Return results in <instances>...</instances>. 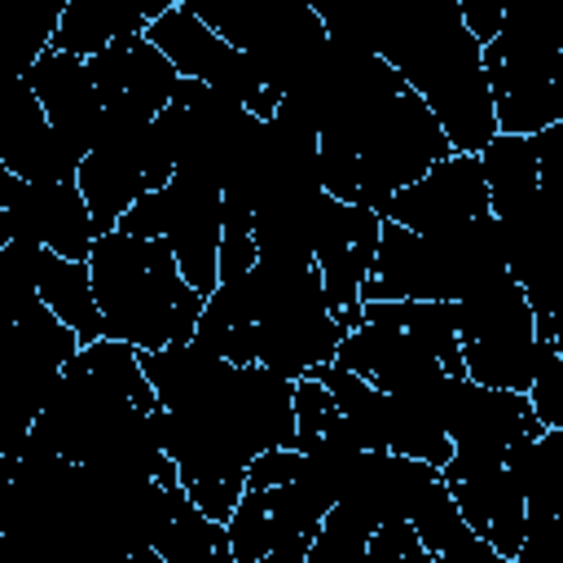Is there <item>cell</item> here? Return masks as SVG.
I'll return each mask as SVG.
<instances>
[{
  "label": "cell",
  "mask_w": 563,
  "mask_h": 563,
  "mask_svg": "<svg viewBox=\"0 0 563 563\" xmlns=\"http://www.w3.org/2000/svg\"><path fill=\"white\" fill-rule=\"evenodd\" d=\"M295 449L299 453H325V449H361L352 440V427L339 409V400L330 396V387H321L317 378H299L295 383Z\"/></svg>",
  "instance_id": "28"
},
{
  "label": "cell",
  "mask_w": 563,
  "mask_h": 563,
  "mask_svg": "<svg viewBox=\"0 0 563 563\" xmlns=\"http://www.w3.org/2000/svg\"><path fill=\"white\" fill-rule=\"evenodd\" d=\"M4 251H13L26 264V273L35 282V295L79 334V343L106 339V321H101V308H97L88 260H62V255H53L44 246H26V242H4Z\"/></svg>",
  "instance_id": "22"
},
{
  "label": "cell",
  "mask_w": 563,
  "mask_h": 563,
  "mask_svg": "<svg viewBox=\"0 0 563 563\" xmlns=\"http://www.w3.org/2000/svg\"><path fill=\"white\" fill-rule=\"evenodd\" d=\"M457 339L471 383L528 396L537 369V312L515 277L457 303Z\"/></svg>",
  "instance_id": "8"
},
{
  "label": "cell",
  "mask_w": 563,
  "mask_h": 563,
  "mask_svg": "<svg viewBox=\"0 0 563 563\" xmlns=\"http://www.w3.org/2000/svg\"><path fill=\"white\" fill-rule=\"evenodd\" d=\"M374 532L378 528L361 510L334 501V510L325 515V523H321V532H317V541L308 550V563H365Z\"/></svg>",
  "instance_id": "29"
},
{
  "label": "cell",
  "mask_w": 563,
  "mask_h": 563,
  "mask_svg": "<svg viewBox=\"0 0 563 563\" xmlns=\"http://www.w3.org/2000/svg\"><path fill=\"white\" fill-rule=\"evenodd\" d=\"M79 167L84 158L57 136L40 97L18 79L4 106V128H0V172L26 185H66V180H79Z\"/></svg>",
  "instance_id": "19"
},
{
  "label": "cell",
  "mask_w": 563,
  "mask_h": 563,
  "mask_svg": "<svg viewBox=\"0 0 563 563\" xmlns=\"http://www.w3.org/2000/svg\"><path fill=\"white\" fill-rule=\"evenodd\" d=\"M435 484H440V471L427 466V462H418V457L361 449L352 457L347 475H343L339 501L352 506V510H361L374 528H383V523H409Z\"/></svg>",
  "instance_id": "18"
},
{
  "label": "cell",
  "mask_w": 563,
  "mask_h": 563,
  "mask_svg": "<svg viewBox=\"0 0 563 563\" xmlns=\"http://www.w3.org/2000/svg\"><path fill=\"white\" fill-rule=\"evenodd\" d=\"M528 400H532L541 427H563V356L541 334H537V369H532Z\"/></svg>",
  "instance_id": "30"
},
{
  "label": "cell",
  "mask_w": 563,
  "mask_h": 563,
  "mask_svg": "<svg viewBox=\"0 0 563 563\" xmlns=\"http://www.w3.org/2000/svg\"><path fill=\"white\" fill-rule=\"evenodd\" d=\"M444 484L462 510V519L497 550L515 563L519 545H523V528H528V506L519 484L510 479L506 462H449Z\"/></svg>",
  "instance_id": "20"
},
{
  "label": "cell",
  "mask_w": 563,
  "mask_h": 563,
  "mask_svg": "<svg viewBox=\"0 0 563 563\" xmlns=\"http://www.w3.org/2000/svg\"><path fill=\"white\" fill-rule=\"evenodd\" d=\"M150 550H158L167 563H238L229 528L216 523L207 510H198L185 488L163 493Z\"/></svg>",
  "instance_id": "23"
},
{
  "label": "cell",
  "mask_w": 563,
  "mask_h": 563,
  "mask_svg": "<svg viewBox=\"0 0 563 563\" xmlns=\"http://www.w3.org/2000/svg\"><path fill=\"white\" fill-rule=\"evenodd\" d=\"M479 167H484V180H488V202H493V216H501L506 207L523 202L528 194H537V150H532V136H510V132H497L493 145L479 154Z\"/></svg>",
  "instance_id": "27"
},
{
  "label": "cell",
  "mask_w": 563,
  "mask_h": 563,
  "mask_svg": "<svg viewBox=\"0 0 563 563\" xmlns=\"http://www.w3.org/2000/svg\"><path fill=\"white\" fill-rule=\"evenodd\" d=\"M145 35H150L154 48H163V57L180 70V79H194V84H207V88L233 97L238 106H246V110H251L255 119H264V123L277 114L282 97L260 79V70H255L229 40H220V35L189 9V0H176Z\"/></svg>",
  "instance_id": "10"
},
{
  "label": "cell",
  "mask_w": 563,
  "mask_h": 563,
  "mask_svg": "<svg viewBox=\"0 0 563 563\" xmlns=\"http://www.w3.org/2000/svg\"><path fill=\"white\" fill-rule=\"evenodd\" d=\"M167 9H172V0H70V4H62L57 35L48 48L92 62V57L110 53L114 44L145 35Z\"/></svg>",
  "instance_id": "21"
},
{
  "label": "cell",
  "mask_w": 563,
  "mask_h": 563,
  "mask_svg": "<svg viewBox=\"0 0 563 563\" xmlns=\"http://www.w3.org/2000/svg\"><path fill=\"white\" fill-rule=\"evenodd\" d=\"M501 277H510V268H506L501 224L493 211L444 233H413L383 220L378 260L361 299L365 303H400V299L462 303L497 286Z\"/></svg>",
  "instance_id": "4"
},
{
  "label": "cell",
  "mask_w": 563,
  "mask_h": 563,
  "mask_svg": "<svg viewBox=\"0 0 563 563\" xmlns=\"http://www.w3.org/2000/svg\"><path fill=\"white\" fill-rule=\"evenodd\" d=\"M321 387H330V396L339 400L347 427H352V440L361 449H374V453H391V422H396V409H391V396L378 391L374 383H365L361 374L343 369V365H321L317 374Z\"/></svg>",
  "instance_id": "26"
},
{
  "label": "cell",
  "mask_w": 563,
  "mask_h": 563,
  "mask_svg": "<svg viewBox=\"0 0 563 563\" xmlns=\"http://www.w3.org/2000/svg\"><path fill=\"white\" fill-rule=\"evenodd\" d=\"M132 238H163L185 273V282L211 299L220 286V242H224V194L202 180L172 176L167 189L145 194L123 220Z\"/></svg>",
  "instance_id": "9"
},
{
  "label": "cell",
  "mask_w": 563,
  "mask_h": 563,
  "mask_svg": "<svg viewBox=\"0 0 563 563\" xmlns=\"http://www.w3.org/2000/svg\"><path fill=\"white\" fill-rule=\"evenodd\" d=\"M444 431L453 440V462H506L515 444L537 440L545 427L523 391H501L462 378Z\"/></svg>",
  "instance_id": "14"
},
{
  "label": "cell",
  "mask_w": 563,
  "mask_h": 563,
  "mask_svg": "<svg viewBox=\"0 0 563 563\" xmlns=\"http://www.w3.org/2000/svg\"><path fill=\"white\" fill-rule=\"evenodd\" d=\"M506 242V268L528 295L537 321L563 308V202L541 189L497 216Z\"/></svg>",
  "instance_id": "13"
},
{
  "label": "cell",
  "mask_w": 563,
  "mask_h": 563,
  "mask_svg": "<svg viewBox=\"0 0 563 563\" xmlns=\"http://www.w3.org/2000/svg\"><path fill=\"white\" fill-rule=\"evenodd\" d=\"M449 154L453 145L435 114L413 88H405L321 128V185L339 202L383 211Z\"/></svg>",
  "instance_id": "2"
},
{
  "label": "cell",
  "mask_w": 563,
  "mask_h": 563,
  "mask_svg": "<svg viewBox=\"0 0 563 563\" xmlns=\"http://www.w3.org/2000/svg\"><path fill=\"white\" fill-rule=\"evenodd\" d=\"M189 9L229 40L277 97L299 84L330 40L317 4L308 0H189Z\"/></svg>",
  "instance_id": "6"
},
{
  "label": "cell",
  "mask_w": 563,
  "mask_h": 563,
  "mask_svg": "<svg viewBox=\"0 0 563 563\" xmlns=\"http://www.w3.org/2000/svg\"><path fill=\"white\" fill-rule=\"evenodd\" d=\"M378 238H383V216L369 207L339 202L321 194V224H317V268L325 282L330 312L343 334L365 325V282L378 260Z\"/></svg>",
  "instance_id": "11"
},
{
  "label": "cell",
  "mask_w": 563,
  "mask_h": 563,
  "mask_svg": "<svg viewBox=\"0 0 563 563\" xmlns=\"http://www.w3.org/2000/svg\"><path fill=\"white\" fill-rule=\"evenodd\" d=\"M0 224H4V242L44 246L62 260H88L97 246V224L79 194V180L26 185L0 172Z\"/></svg>",
  "instance_id": "12"
},
{
  "label": "cell",
  "mask_w": 563,
  "mask_h": 563,
  "mask_svg": "<svg viewBox=\"0 0 563 563\" xmlns=\"http://www.w3.org/2000/svg\"><path fill=\"white\" fill-rule=\"evenodd\" d=\"M365 563H435L427 554V545L418 541L413 523H383L369 541V554Z\"/></svg>",
  "instance_id": "31"
},
{
  "label": "cell",
  "mask_w": 563,
  "mask_h": 563,
  "mask_svg": "<svg viewBox=\"0 0 563 563\" xmlns=\"http://www.w3.org/2000/svg\"><path fill=\"white\" fill-rule=\"evenodd\" d=\"M194 339L233 365H264L299 383L334 365L347 334L330 312L317 264L260 260L251 273L216 286Z\"/></svg>",
  "instance_id": "1"
},
{
  "label": "cell",
  "mask_w": 563,
  "mask_h": 563,
  "mask_svg": "<svg viewBox=\"0 0 563 563\" xmlns=\"http://www.w3.org/2000/svg\"><path fill=\"white\" fill-rule=\"evenodd\" d=\"M484 70L501 132L537 136L563 123V0H506Z\"/></svg>",
  "instance_id": "5"
},
{
  "label": "cell",
  "mask_w": 563,
  "mask_h": 563,
  "mask_svg": "<svg viewBox=\"0 0 563 563\" xmlns=\"http://www.w3.org/2000/svg\"><path fill=\"white\" fill-rule=\"evenodd\" d=\"M457 13H462V22H466V31L488 48V44L501 35L506 0H457Z\"/></svg>",
  "instance_id": "33"
},
{
  "label": "cell",
  "mask_w": 563,
  "mask_h": 563,
  "mask_svg": "<svg viewBox=\"0 0 563 563\" xmlns=\"http://www.w3.org/2000/svg\"><path fill=\"white\" fill-rule=\"evenodd\" d=\"M0 268H4V295H9V312H13V347H9V391L18 405V435L26 440L31 422L40 418V409L48 405L62 369L79 356V334L35 295V282L26 273V264L13 251H0Z\"/></svg>",
  "instance_id": "7"
},
{
  "label": "cell",
  "mask_w": 563,
  "mask_h": 563,
  "mask_svg": "<svg viewBox=\"0 0 563 563\" xmlns=\"http://www.w3.org/2000/svg\"><path fill=\"white\" fill-rule=\"evenodd\" d=\"M409 523H413L418 541L427 545V554H431L435 563H510L506 554H497V550L462 519V510H457V501H453L444 475H440V484L427 493V501L418 506V515H413Z\"/></svg>",
  "instance_id": "24"
},
{
  "label": "cell",
  "mask_w": 563,
  "mask_h": 563,
  "mask_svg": "<svg viewBox=\"0 0 563 563\" xmlns=\"http://www.w3.org/2000/svg\"><path fill=\"white\" fill-rule=\"evenodd\" d=\"M88 268L106 339L132 343L136 352H158L198 334L207 299L185 282L163 238H132L114 229L97 238Z\"/></svg>",
  "instance_id": "3"
},
{
  "label": "cell",
  "mask_w": 563,
  "mask_h": 563,
  "mask_svg": "<svg viewBox=\"0 0 563 563\" xmlns=\"http://www.w3.org/2000/svg\"><path fill=\"white\" fill-rule=\"evenodd\" d=\"M88 70L106 101V119H136V123H154L185 84L180 70L163 57V48L150 44V35H132L114 44L110 53L92 57Z\"/></svg>",
  "instance_id": "16"
},
{
  "label": "cell",
  "mask_w": 563,
  "mask_h": 563,
  "mask_svg": "<svg viewBox=\"0 0 563 563\" xmlns=\"http://www.w3.org/2000/svg\"><path fill=\"white\" fill-rule=\"evenodd\" d=\"M537 334H541V339H550V343H554V352L563 356V308H559L554 317H545V321H537Z\"/></svg>",
  "instance_id": "34"
},
{
  "label": "cell",
  "mask_w": 563,
  "mask_h": 563,
  "mask_svg": "<svg viewBox=\"0 0 563 563\" xmlns=\"http://www.w3.org/2000/svg\"><path fill=\"white\" fill-rule=\"evenodd\" d=\"M44 106L48 123L57 128V136L79 154L88 158L101 128H106V101L97 92V79L88 70L84 57H70V53H40L22 75H18Z\"/></svg>",
  "instance_id": "17"
},
{
  "label": "cell",
  "mask_w": 563,
  "mask_h": 563,
  "mask_svg": "<svg viewBox=\"0 0 563 563\" xmlns=\"http://www.w3.org/2000/svg\"><path fill=\"white\" fill-rule=\"evenodd\" d=\"M488 180L475 154H449L444 163H435L418 185L400 189L378 216L413 229V233H444L457 224H471L479 216H488Z\"/></svg>",
  "instance_id": "15"
},
{
  "label": "cell",
  "mask_w": 563,
  "mask_h": 563,
  "mask_svg": "<svg viewBox=\"0 0 563 563\" xmlns=\"http://www.w3.org/2000/svg\"><path fill=\"white\" fill-rule=\"evenodd\" d=\"M532 150H537V185H541V194L563 202V123L537 132Z\"/></svg>",
  "instance_id": "32"
},
{
  "label": "cell",
  "mask_w": 563,
  "mask_h": 563,
  "mask_svg": "<svg viewBox=\"0 0 563 563\" xmlns=\"http://www.w3.org/2000/svg\"><path fill=\"white\" fill-rule=\"evenodd\" d=\"M506 471L523 493L528 515H554L563 528V427H545L506 453Z\"/></svg>",
  "instance_id": "25"
}]
</instances>
